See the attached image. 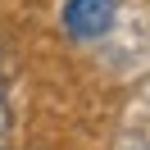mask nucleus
I'll return each instance as SVG.
<instances>
[{"instance_id":"obj_2","label":"nucleus","mask_w":150,"mask_h":150,"mask_svg":"<svg viewBox=\"0 0 150 150\" xmlns=\"http://www.w3.org/2000/svg\"><path fill=\"white\" fill-rule=\"evenodd\" d=\"M9 132V109H5V100H0V137Z\"/></svg>"},{"instance_id":"obj_1","label":"nucleus","mask_w":150,"mask_h":150,"mask_svg":"<svg viewBox=\"0 0 150 150\" xmlns=\"http://www.w3.org/2000/svg\"><path fill=\"white\" fill-rule=\"evenodd\" d=\"M114 0H64V32L73 41H100L114 28Z\"/></svg>"}]
</instances>
